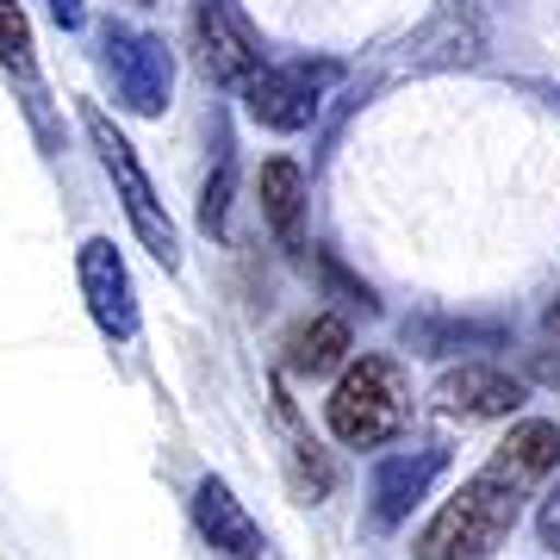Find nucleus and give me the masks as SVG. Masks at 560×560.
<instances>
[{"label":"nucleus","instance_id":"1","mask_svg":"<svg viewBox=\"0 0 560 560\" xmlns=\"http://www.w3.org/2000/svg\"><path fill=\"white\" fill-rule=\"evenodd\" d=\"M555 467H560V423H548V418L511 423V436H504L499 448L460 480L455 499L418 529L411 560H486L511 529H517L529 492L555 480Z\"/></svg>","mask_w":560,"mask_h":560},{"label":"nucleus","instance_id":"2","mask_svg":"<svg viewBox=\"0 0 560 560\" xmlns=\"http://www.w3.org/2000/svg\"><path fill=\"white\" fill-rule=\"evenodd\" d=\"M324 423L342 448H386L411 423V374L393 355L349 361L324 399Z\"/></svg>","mask_w":560,"mask_h":560},{"label":"nucleus","instance_id":"3","mask_svg":"<svg viewBox=\"0 0 560 560\" xmlns=\"http://www.w3.org/2000/svg\"><path fill=\"white\" fill-rule=\"evenodd\" d=\"M81 131H88V143H94L106 180L119 187V206H125V219H131V231H138V243L168 268V275H175L180 268V231H175V219H168V206L156 200V187H150V175H143L131 138H125L94 101H81Z\"/></svg>","mask_w":560,"mask_h":560},{"label":"nucleus","instance_id":"4","mask_svg":"<svg viewBox=\"0 0 560 560\" xmlns=\"http://www.w3.org/2000/svg\"><path fill=\"white\" fill-rule=\"evenodd\" d=\"M349 69L337 57H293V62H268L249 88H243V113L268 131H305L318 125L324 101L337 94Z\"/></svg>","mask_w":560,"mask_h":560},{"label":"nucleus","instance_id":"5","mask_svg":"<svg viewBox=\"0 0 560 560\" xmlns=\"http://www.w3.org/2000/svg\"><path fill=\"white\" fill-rule=\"evenodd\" d=\"M101 62L113 75V94L131 119H162L168 113V94H175V50L156 38V32H138V25H106L101 32Z\"/></svg>","mask_w":560,"mask_h":560},{"label":"nucleus","instance_id":"6","mask_svg":"<svg viewBox=\"0 0 560 560\" xmlns=\"http://www.w3.org/2000/svg\"><path fill=\"white\" fill-rule=\"evenodd\" d=\"M486 57V0H436V13L399 44V75L474 69Z\"/></svg>","mask_w":560,"mask_h":560},{"label":"nucleus","instance_id":"7","mask_svg":"<svg viewBox=\"0 0 560 560\" xmlns=\"http://www.w3.org/2000/svg\"><path fill=\"white\" fill-rule=\"evenodd\" d=\"M194 50H200L206 75L219 88H237V94L268 69L256 25L237 13V0H194Z\"/></svg>","mask_w":560,"mask_h":560},{"label":"nucleus","instance_id":"8","mask_svg":"<svg viewBox=\"0 0 560 560\" xmlns=\"http://www.w3.org/2000/svg\"><path fill=\"white\" fill-rule=\"evenodd\" d=\"M442 474H448V448H393V455H381L374 474H368V523L374 529L411 523V511L430 499V486Z\"/></svg>","mask_w":560,"mask_h":560},{"label":"nucleus","instance_id":"9","mask_svg":"<svg viewBox=\"0 0 560 560\" xmlns=\"http://www.w3.org/2000/svg\"><path fill=\"white\" fill-rule=\"evenodd\" d=\"M75 275H81V300L101 324V337L131 342L138 337V287H131V268H125L119 243L113 237H88L75 249Z\"/></svg>","mask_w":560,"mask_h":560},{"label":"nucleus","instance_id":"10","mask_svg":"<svg viewBox=\"0 0 560 560\" xmlns=\"http://www.w3.org/2000/svg\"><path fill=\"white\" fill-rule=\"evenodd\" d=\"M523 381H511L504 368H486V361H460L448 368L436 386H430V405L442 418H460V423H486V418H517L523 411Z\"/></svg>","mask_w":560,"mask_h":560},{"label":"nucleus","instance_id":"11","mask_svg":"<svg viewBox=\"0 0 560 560\" xmlns=\"http://www.w3.org/2000/svg\"><path fill=\"white\" fill-rule=\"evenodd\" d=\"M268 411H275V436H280V448H287V474H293V486H300V499L324 504V492L337 486V460H330V448L312 436V423H305L287 374L268 381Z\"/></svg>","mask_w":560,"mask_h":560},{"label":"nucleus","instance_id":"12","mask_svg":"<svg viewBox=\"0 0 560 560\" xmlns=\"http://www.w3.org/2000/svg\"><path fill=\"white\" fill-rule=\"evenodd\" d=\"M194 529L231 560H261V548H268V541H261V523L243 511V499L219 480V474H206V480L194 486Z\"/></svg>","mask_w":560,"mask_h":560},{"label":"nucleus","instance_id":"13","mask_svg":"<svg viewBox=\"0 0 560 560\" xmlns=\"http://www.w3.org/2000/svg\"><path fill=\"white\" fill-rule=\"evenodd\" d=\"M256 194H261V219H268L275 243L287 256H305V175H300V162H287V156L261 162Z\"/></svg>","mask_w":560,"mask_h":560},{"label":"nucleus","instance_id":"14","mask_svg":"<svg viewBox=\"0 0 560 560\" xmlns=\"http://www.w3.org/2000/svg\"><path fill=\"white\" fill-rule=\"evenodd\" d=\"M349 324L337 318V312H318V318H305L293 337H287V355H280V368L293 374V381H324V374H337V368H349Z\"/></svg>","mask_w":560,"mask_h":560},{"label":"nucleus","instance_id":"15","mask_svg":"<svg viewBox=\"0 0 560 560\" xmlns=\"http://www.w3.org/2000/svg\"><path fill=\"white\" fill-rule=\"evenodd\" d=\"M0 69L25 88V113H32L38 131L50 138V119H44V81H38V44H32V20H25L20 0H0Z\"/></svg>","mask_w":560,"mask_h":560},{"label":"nucleus","instance_id":"16","mask_svg":"<svg viewBox=\"0 0 560 560\" xmlns=\"http://www.w3.org/2000/svg\"><path fill=\"white\" fill-rule=\"evenodd\" d=\"M231 194H237V143H231V131L219 125V162H212V175H206V194H200V224H206V237H224V224H231Z\"/></svg>","mask_w":560,"mask_h":560},{"label":"nucleus","instance_id":"17","mask_svg":"<svg viewBox=\"0 0 560 560\" xmlns=\"http://www.w3.org/2000/svg\"><path fill=\"white\" fill-rule=\"evenodd\" d=\"M492 324H405V342H418V355H460L467 342H492Z\"/></svg>","mask_w":560,"mask_h":560},{"label":"nucleus","instance_id":"18","mask_svg":"<svg viewBox=\"0 0 560 560\" xmlns=\"http://www.w3.org/2000/svg\"><path fill=\"white\" fill-rule=\"evenodd\" d=\"M44 13H50L62 32H81V25H88V0H44Z\"/></svg>","mask_w":560,"mask_h":560},{"label":"nucleus","instance_id":"19","mask_svg":"<svg viewBox=\"0 0 560 560\" xmlns=\"http://www.w3.org/2000/svg\"><path fill=\"white\" fill-rule=\"evenodd\" d=\"M536 529H541V541H548V548L560 555V492H548V499H541V517H536Z\"/></svg>","mask_w":560,"mask_h":560},{"label":"nucleus","instance_id":"20","mask_svg":"<svg viewBox=\"0 0 560 560\" xmlns=\"http://www.w3.org/2000/svg\"><path fill=\"white\" fill-rule=\"evenodd\" d=\"M548 330H560V300H555V312H548Z\"/></svg>","mask_w":560,"mask_h":560},{"label":"nucleus","instance_id":"21","mask_svg":"<svg viewBox=\"0 0 560 560\" xmlns=\"http://www.w3.org/2000/svg\"><path fill=\"white\" fill-rule=\"evenodd\" d=\"M138 7H156V0H138Z\"/></svg>","mask_w":560,"mask_h":560},{"label":"nucleus","instance_id":"22","mask_svg":"<svg viewBox=\"0 0 560 560\" xmlns=\"http://www.w3.org/2000/svg\"><path fill=\"white\" fill-rule=\"evenodd\" d=\"M555 106H560V88H555Z\"/></svg>","mask_w":560,"mask_h":560}]
</instances>
